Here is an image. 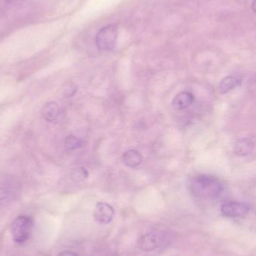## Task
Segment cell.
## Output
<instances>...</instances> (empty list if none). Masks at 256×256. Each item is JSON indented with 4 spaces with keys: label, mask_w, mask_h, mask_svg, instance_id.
Here are the masks:
<instances>
[{
    "label": "cell",
    "mask_w": 256,
    "mask_h": 256,
    "mask_svg": "<svg viewBox=\"0 0 256 256\" xmlns=\"http://www.w3.org/2000/svg\"><path fill=\"white\" fill-rule=\"evenodd\" d=\"M190 185L194 194L203 198H218L224 190L220 180L209 174L196 176L191 180Z\"/></svg>",
    "instance_id": "cell-1"
},
{
    "label": "cell",
    "mask_w": 256,
    "mask_h": 256,
    "mask_svg": "<svg viewBox=\"0 0 256 256\" xmlns=\"http://www.w3.org/2000/svg\"><path fill=\"white\" fill-rule=\"evenodd\" d=\"M118 36V26L111 24L104 27L96 36L98 49L102 51L112 50L116 45Z\"/></svg>",
    "instance_id": "cell-2"
},
{
    "label": "cell",
    "mask_w": 256,
    "mask_h": 256,
    "mask_svg": "<svg viewBox=\"0 0 256 256\" xmlns=\"http://www.w3.org/2000/svg\"><path fill=\"white\" fill-rule=\"evenodd\" d=\"M33 220L30 216H20L14 220L10 228L12 238L16 244L24 243L28 240L32 232Z\"/></svg>",
    "instance_id": "cell-3"
},
{
    "label": "cell",
    "mask_w": 256,
    "mask_h": 256,
    "mask_svg": "<svg viewBox=\"0 0 256 256\" xmlns=\"http://www.w3.org/2000/svg\"><path fill=\"white\" fill-rule=\"evenodd\" d=\"M249 206L238 202H227L221 206V212L227 218H244L250 212Z\"/></svg>",
    "instance_id": "cell-4"
},
{
    "label": "cell",
    "mask_w": 256,
    "mask_h": 256,
    "mask_svg": "<svg viewBox=\"0 0 256 256\" xmlns=\"http://www.w3.org/2000/svg\"><path fill=\"white\" fill-rule=\"evenodd\" d=\"M94 220L102 224H109L114 220L115 212L110 204L105 202H98L93 212Z\"/></svg>",
    "instance_id": "cell-5"
},
{
    "label": "cell",
    "mask_w": 256,
    "mask_h": 256,
    "mask_svg": "<svg viewBox=\"0 0 256 256\" xmlns=\"http://www.w3.org/2000/svg\"><path fill=\"white\" fill-rule=\"evenodd\" d=\"M61 115V108L56 102H48L42 109V116L48 122H56Z\"/></svg>",
    "instance_id": "cell-6"
},
{
    "label": "cell",
    "mask_w": 256,
    "mask_h": 256,
    "mask_svg": "<svg viewBox=\"0 0 256 256\" xmlns=\"http://www.w3.org/2000/svg\"><path fill=\"white\" fill-rule=\"evenodd\" d=\"M194 96L188 92L179 93L172 100V106L174 109L183 110L192 104Z\"/></svg>",
    "instance_id": "cell-7"
},
{
    "label": "cell",
    "mask_w": 256,
    "mask_h": 256,
    "mask_svg": "<svg viewBox=\"0 0 256 256\" xmlns=\"http://www.w3.org/2000/svg\"><path fill=\"white\" fill-rule=\"evenodd\" d=\"M160 238L154 233L144 234L140 239V244L144 251H152L156 249L160 243Z\"/></svg>",
    "instance_id": "cell-8"
},
{
    "label": "cell",
    "mask_w": 256,
    "mask_h": 256,
    "mask_svg": "<svg viewBox=\"0 0 256 256\" xmlns=\"http://www.w3.org/2000/svg\"><path fill=\"white\" fill-rule=\"evenodd\" d=\"M122 160L127 166L135 168L141 164L142 156L138 150L130 149L123 154Z\"/></svg>",
    "instance_id": "cell-9"
},
{
    "label": "cell",
    "mask_w": 256,
    "mask_h": 256,
    "mask_svg": "<svg viewBox=\"0 0 256 256\" xmlns=\"http://www.w3.org/2000/svg\"><path fill=\"white\" fill-rule=\"evenodd\" d=\"M254 142L249 138H242L238 140L234 146V153L239 156H246L249 154L254 150Z\"/></svg>",
    "instance_id": "cell-10"
},
{
    "label": "cell",
    "mask_w": 256,
    "mask_h": 256,
    "mask_svg": "<svg viewBox=\"0 0 256 256\" xmlns=\"http://www.w3.org/2000/svg\"><path fill=\"white\" fill-rule=\"evenodd\" d=\"M240 80L238 78H233V76H227L224 78L220 84L219 90L221 94H226L228 92L236 88V87L240 85Z\"/></svg>",
    "instance_id": "cell-11"
},
{
    "label": "cell",
    "mask_w": 256,
    "mask_h": 256,
    "mask_svg": "<svg viewBox=\"0 0 256 256\" xmlns=\"http://www.w3.org/2000/svg\"><path fill=\"white\" fill-rule=\"evenodd\" d=\"M82 142L79 138L75 136L70 135L66 138L64 142V147L67 152H70L80 148L82 146Z\"/></svg>",
    "instance_id": "cell-12"
},
{
    "label": "cell",
    "mask_w": 256,
    "mask_h": 256,
    "mask_svg": "<svg viewBox=\"0 0 256 256\" xmlns=\"http://www.w3.org/2000/svg\"><path fill=\"white\" fill-rule=\"evenodd\" d=\"M88 177V172L86 168L84 167H79V168H76L74 170L72 173V178L74 182H84L86 180Z\"/></svg>",
    "instance_id": "cell-13"
},
{
    "label": "cell",
    "mask_w": 256,
    "mask_h": 256,
    "mask_svg": "<svg viewBox=\"0 0 256 256\" xmlns=\"http://www.w3.org/2000/svg\"><path fill=\"white\" fill-rule=\"evenodd\" d=\"M7 190L4 188H0V200H4L7 197Z\"/></svg>",
    "instance_id": "cell-14"
},
{
    "label": "cell",
    "mask_w": 256,
    "mask_h": 256,
    "mask_svg": "<svg viewBox=\"0 0 256 256\" xmlns=\"http://www.w3.org/2000/svg\"><path fill=\"white\" fill-rule=\"evenodd\" d=\"M57 256H78L75 252H72V251H62V252L58 254Z\"/></svg>",
    "instance_id": "cell-15"
},
{
    "label": "cell",
    "mask_w": 256,
    "mask_h": 256,
    "mask_svg": "<svg viewBox=\"0 0 256 256\" xmlns=\"http://www.w3.org/2000/svg\"><path fill=\"white\" fill-rule=\"evenodd\" d=\"M252 8L254 12H256V0H254V2H252Z\"/></svg>",
    "instance_id": "cell-16"
}]
</instances>
